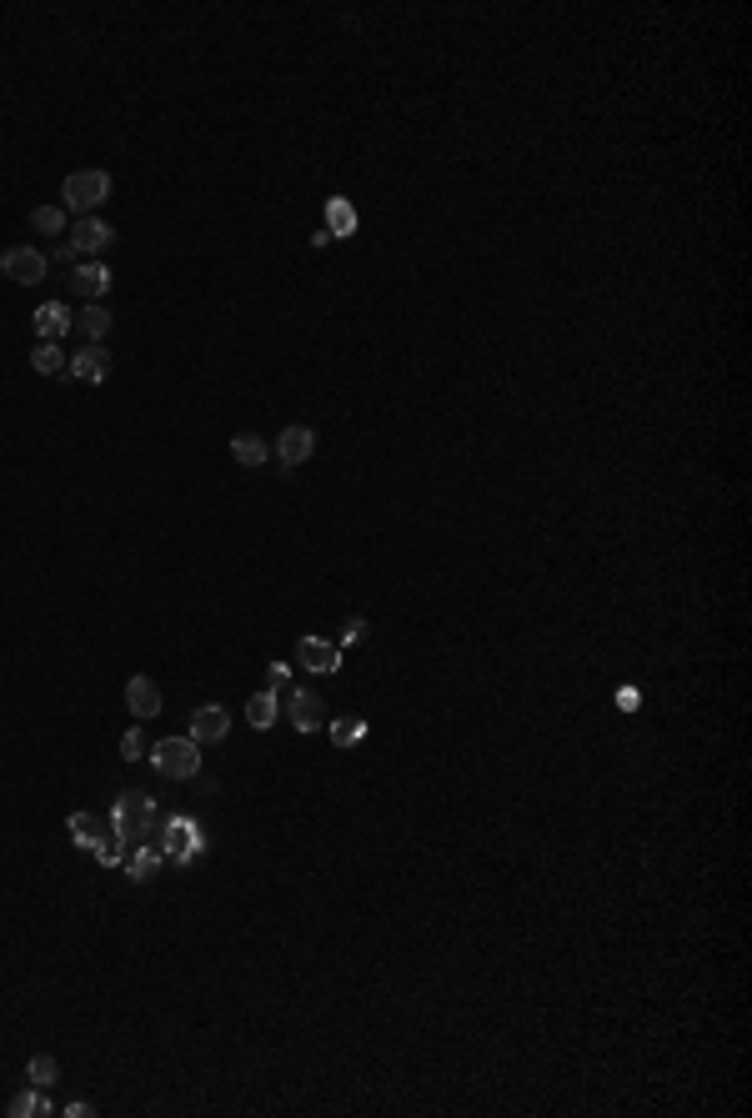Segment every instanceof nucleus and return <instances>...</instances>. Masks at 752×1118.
Segmentation results:
<instances>
[{
	"label": "nucleus",
	"instance_id": "f257e3e1",
	"mask_svg": "<svg viewBox=\"0 0 752 1118\" xmlns=\"http://www.w3.org/2000/svg\"><path fill=\"white\" fill-rule=\"evenodd\" d=\"M111 828L121 838V848H141V843H156L161 833V813L146 793H121L116 808H111Z\"/></svg>",
	"mask_w": 752,
	"mask_h": 1118
},
{
	"label": "nucleus",
	"instance_id": "f03ea898",
	"mask_svg": "<svg viewBox=\"0 0 752 1118\" xmlns=\"http://www.w3.org/2000/svg\"><path fill=\"white\" fill-rule=\"evenodd\" d=\"M151 768L161 773V778H171V783H186V778H201V742H191V737H161V742H151Z\"/></svg>",
	"mask_w": 752,
	"mask_h": 1118
},
{
	"label": "nucleus",
	"instance_id": "7ed1b4c3",
	"mask_svg": "<svg viewBox=\"0 0 752 1118\" xmlns=\"http://www.w3.org/2000/svg\"><path fill=\"white\" fill-rule=\"evenodd\" d=\"M111 201V171H76V176H66V186H61V206L81 221V216H96V206H106Z\"/></svg>",
	"mask_w": 752,
	"mask_h": 1118
},
{
	"label": "nucleus",
	"instance_id": "20e7f679",
	"mask_svg": "<svg viewBox=\"0 0 752 1118\" xmlns=\"http://www.w3.org/2000/svg\"><path fill=\"white\" fill-rule=\"evenodd\" d=\"M111 241H116V226H111L106 216H81V221L66 231V246H71V256H81V261L106 256Z\"/></svg>",
	"mask_w": 752,
	"mask_h": 1118
},
{
	"label": "nucleus",
	"instance_id": "39448f33",
	"mask_svg": "<svg viewBox=\"0 0 752 1118\" xmlns=\"http://www.w3.org/2000/svg\"><path fill=\"white\" fill-rule=\"evenodd\" d=\"M0 271H6L16 286H36V281H46L51 256H46V251H36V246H11L6 256H0Z\"/></svg>",
	"mask_w": 752,
	"mask_h": 1118
},
{
	"label": "nucleus",
	"instance_id": "423d86ee",
	"mask_svg": "<svg viewBox=\"0 0 752 1118\" xmlns=\"http://www.w3.org/2000/svg\"><path fill=\"white\" fill-rule=\"evenodd\" d=\"M286 722H291L296 732H321V727H326V702H321V692H311V687H291V692H286Z\"/></svg>",
	"mask_w": 752,
	"mask_h": 1118
},
{
	"label": "nucleus",
	"instance_id": "0eeeda50",
	"mask_svg": "<svg viewBox=\"0 0 752 1118\" xmlns=\"http://www.w3.org/2000/svg\"><path fill=\"white\" fill-rule=\"evenodd\" d=\"M296 662L306 672H316V677H331L341 667V647L326 642V637H316V632H306V637H296Z\"/></svg>",
	"mask_w": 752,
	"mask_h": 1118
},
{
	"label": "nucleus",
	"instance_id": "6e6552de",
	"mask_svg": "<svg viewBox=\"0 0 752 1118\" xmlns=\"http://www.w3.org/2000/svg\"><path fill=\"white\" fill-rule=\"evenodd\" d=\"M271 457H281V467H301V462H311L316 457V432L311 427H281V437L271 442Z\"/></svg>",
	"mask_w": 752,
	"mask_h": 1118
},
{
	"label": "nucleus",
	"instance_id": "1a4fd4ad",
	"mask_svg": "<svg viewBox=\"0 0 752 1118\" xmlns=\"http://www.w3.org/2000/svg\"><path fill=\"white\" fill-rule=\"evenodd\" d=\"M161 833H166V843H161V858H171V863H191L196 853H206V843H201L196 823H186V818H176V823H161Z\"/></svg>",
	"mask_w": 752,
	"mask_h": 1118
},
{
	"label": "nucleus",
	"instance_id": "9d476101",
	"mask_svg": "<svg viewBox=\"0 0 752 1118\" xmlns=\"http://www.w3.org/2000/svg\"><path fill=\"white\" fill-rule=\"evenodd\" d=\"M226 732H231V712L221 707V702H206V707H196L191 712V742H201V748H211V742H226Z\"/></svg>",
	"mask_w": 752,
	"mask_h": 1118
},
{
	"label": "nucleus",
	"instance_id": "9b49d317",
	"mask_svg": "<svg viewBox=\"0 0 752 1118\" xmlns=\"http://www.w3.org/2000/svg\"><path fill=\"white\" fill-rule=\"evenodd\" d=\"M126 707H131V717H161V707H166V697H161V682L156 677H146V672H136L131 682H126Z\"/></svg>",
	"mask_w": 752,
	"mask_h": 1118
},
{
	"label": "nucleus",
	"instance_id": "f8f14e48",
	"mask_svg": "<svg viewBox=\"0 0 752 1118\" xmlns=\"http://www.w3.org/2000/svg\"><path fill=\"white\" fill-rule=\"evenodd\" d=\"M66 371L76 382H91V387H101L106 377H111V351H106V341L101 346H81L71 361H66Z\"/></svg>",
	"mask_w": 752,
	"mask_h": 1118
},
{
	"label": "nucleus",
	"instance_id": "ddd939ff",
	"mask_svg": "<svg viewBox=\"0 0 752 1118\" xmlns=\"http://www.w3.org/2000/svg\"><path fill=\"white\" fill-rule=\"evenodd\" d=\"M31 326H36V341H61V336L76 326V311H71L66 301H46V306H36Z\"/></svg>",
	"mask_w": 752,
	"mask_h": 1118
},
{
	"label": "nucleus",
	"instance_id": "4468645a",
	"mask_svg": "<svg viewBox=\"0 0 752 1118\" xmlns=\"http://www.w3.org/2000/svg\"><path fill=\"white\" fill-rule=\"evenodd\" d=\"M111 266L106 261H76V291L86 296V301H101L106 291H111Z\"/></svg>",
	"mask_w": 752,
	"mask_h": 1118
},
{
	"label": "nucleus",
	"instance_id": "2eb2a0df",
	"mask_svg": "<svg viewBox=\"0 0 752 1118\" xmlns=\"http://www.w3.org/2000/svg\"><path fill=\"white\" fill-rule=\"evenodd\" d=\"M111 326H116V316H111L101 301H86V306H81V316H76V331H81L91 346H101V341L111 336Z\"/></svg>",
	"mask_w": 752,
	"mask_h": 1118
},
{
	"label": "nucleus",
	"instance_id": "dca6fc26",
	"mask_svg": "<svg viewBox=\"0 0 752 1118\" xmlns=\"http://www.w3.org/2000/svg\"><path fill=\"white\" fill-rule=\"evenodd\" d=\"M231 457H236L241 467H266V462H271V442L256 437V432H236V437H231Z\"/></svg>",
	"mask_w": 752,
	"mask_h": 1118
},
{
	"label": "nucleus",
	"instance_id": "f3484780",
	"mask_svg": "<svg viewBox=\"0 0 752 1118\" xmlns=\"http://www.w3.org/2000/svg\"><path fill=\"white\" fill-rule=\"evenodd\" d=\"M276 717H281V697L266 687V692H256L251 702H246V722L256 727V732H266V727H276Z\"/></svg>",
	"mask_w": 752,
	"mask_h": 1118
},
{
	"label": "nucleus",
	"instance_id": "a211bd4d",
	"mask_svg": "<svg viewBox=\"0 0 752 1118\" xmlns=\"http://www.w3.org/2000/svg\"><path fill=\"white\" fill-rule=\"evenodd\" d=\"M326 732H331V742H336V748L346 753V748H361L371 727H366V717H336V722H326Z\"/></svg>",
	"mask_w": 752,
	"mask_h": 1118
},
{
	"label": "nucleus",
	"instance_id": "6ab92c4d",
	"mask_svg": "<svg viewBox=\"0 0 752 1118\" xmlns=\"http://www.w3.org/2000/svg\"><path fill=\"white\" fill-rule=\"evenodd\" d=\"M66 351L56 346V341H36V351H31V366L41 371V377H56V371H66Z\"/></svg>",
	"mask_w": 752,
	"mask_h": 1118
},
{
	"label": "nucleus",
	"instance_id": "aec40b11",
	"mask_svg": "<svg viewBox=\"0 0 752 1118\" xmlns=\"http://www.w3.org/2000/svg\"><path fill=\"white\" fill-rule=\"evenodd\" d=\"M36 1113H51V1098H46V1088H26V1093H16L11 1098V1118H36Z\"/></svg>",
	"mask_w": 752,
	"mask_h": 1118
},
{
	"label": "nucleus",
	"instance_id": "412c9836",
	"mask_svg": "<svg viewBox=\"0 0 752 1118\" xmlns=\"http://www.w3.org/2000/svg\"><path fill=\"white\" fill-rule=\"evenodd\" d=\"M31 231H41V236H66V206H36V211H31Z\"/></svg>",
	"mask_w": 752,
	"mask_h": 1118
},
{
	"label": "nucleus",
	"instance_id": "4be33fe9",
	"mask_svg": "<svg viewBox=\"0 0 752 1118\" xmlns=\"http://www.w3.org/2000/svg\"><path fill=\"white\" fill-rule=\"evenodd\" d=\"M156 868H161V843H141V848H136V858H131V868H126V873H131V878H136V883H146V878H151V873H156Z\"/></svg>",
	"mask_w": 752,
	"mask_h": 1118
},
{
	"label": "nucleus",
	"instance_id": "5701e85b",
	"mask_svg": "<svg viewBox=\"0 0 752 1118\" xmlns=\"http://www.w3.org/2000/svg\"><path fill=\"white\" fill-rule=\"evenodd\" d=\"M61 1078V1063L51 1058V1053H36L31 1063H26V1083H36V1088H51Z\"/></svg>",
	"mask_w": 752,
	"mask_h": 1118
},
{
	"label": "nucleus",
	"instance_id": "b1692460",
	"mask_svg": "<svg viewBox=\"0 0 752 1118\" xmlns=\"http://www.w3.org/2000/svg\"><path fill=\"white\" fill-rule=\"evenodd\" d=\"M351 226H356V211H351V201H346V196H331V226H326V231H331V236H346Z\"/></svg>",
	"mask_w": 752,
	"mask_h": 1118
},
{
	"label": "nucleus",
	"instance_id": "393cba45",
	"mask_svg": "<svg viewBox=\"0 0 752 1118\" xmlns=\"http://www.w3.org/2000/svg\"><path fill=\"white\" fill-rule=\"evenodd\" d=\"M146 753H151V742H146V732H141V727H131V732H126V737H121V758H131V763H141V758H146Z\"/></svg>",
	"mask_w": 752,
	"mask_h": 1118
},
{
	"label": "nucleus",
	"instance_id": "a878e982",
	"mask_svg": "<svg viewBox=\"0 0 752 1118\" xmlns=\"http://www.w3.org/2000/svg\"><path fill=\"white\" fill-rule=\"evenodd\" d=\"M366 637V617H346V627H341V642L336 647H351V642H361Z\"/></svg>",
	"mask_w": 752,
	"mask_h": 1118
},
{
	"label": "nucleus",
	"instance_id": "bb28decb",
	"mask_svg": "<svg viewBox=\"0 0 752 1118\" xmlns=\"http://www.w3.org/2000/svg\"><path fill=\"white\" fill-rule=\"evenodd\" d=\"M266 682H271V692L281 697V687L291 682V667H286V662H271V667H266Z\"/></svg>",
	"mask_w": 752,
	"mask_h": 1118
},
{
	"label": "nucleus",
	"instance_id": "cd10ccee",
	"mask_svg": "<svg viewBox=\"0 0 752 1118\" xmlns=\"http://www.w3.org/2000/svg\"><path fill=\"white\" fill-rule=\"evenodd\" d=\"M71 833H76V838H91V833H96V818L76 813V818H71Z\"/></svg>",
	"mask_w": 752,
	"mask_h": 1118
},
{
	"label": "nucleus",
	"instance_id": "c85d7f7f",
	"mask_svg": "<svg viewBox=\"0 0 752 1118\" xmlns=\"http://www.w3.org/2000/svg\"><path fill=\"white\" fill-rule=\"evenodd\" d=\"M66 1113H71V1118H91V1113H96V1108H91V1103H86V1098H76V1103H71V1108H66Z\"/></svg>",
	"mask_w": 752,
	"mask_h": 1118
}]
</instances>
